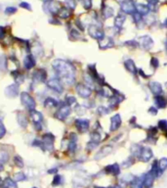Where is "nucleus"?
<instances>
[{"label":"nucleus","mask_w":167,"mask_h":188,"mask_svg":"<svg viewBox=\"0 0 167 188\" xmlns=\"http://www.w3.org/2000/svg\"><path fill=\"white\" fill-rule=\"evenodd\" d=\"M52 67L55 70L59 78L62 79L64 83L72 84L74 82L75 70H74L73 66L71 63L66 62V61L61 59H57L52 63Z\"/></svg>","instance_id":"obj_1"},{"label":"nucleus","mask_w":167,"mask_h":188,"mask_svg":"<svg viewBox=\"0 0 167 188\" xmlns=\"http://www.w3.org/2000/svg\"><path fill=\"white\" fill-rule=\"evenodd\" d=\"M21 101H22V104L24 105L27 110H30V112L33 111L35 109V105H36L35 101L29 93L23 92L21 94Z\"/></svg>","instance_id":"obj_2"},{"label":"nucleus","mask_w":167,"mask_h":188,"mask_svg":"<svg viewBox=\"0 0 167 188\" xmlns=\"http://www.w3.org/2000/svg\"><path fill=\"white\" fill-rule=\"evenodd\" d=\"M54 140H55V136L52 133H46L43 135L42 137V145H43V149L46 150H52L54 147Z\"/></svg>","instance_id":"obj_3"},{"label":"nucleus","mask_w":167,"mask_h":188,"mask_svg":"<svg viewBox=\"0 0 167 188\" xmlns=\"http://www.w3.org/2000/svg\"><path fill=\"white\" fill-rule=\"evenodd\" d=\"M47 85L49 88H51L52 90L58 92V93H61L63 92L64 88H63V85L61 83V81L58 78H50L49 81H47Z\"/></svg>","instance_id":"obj_4"},{"label":"nucleus","mask_w":167,"mask_h":188,"mask_svg":"<svg viewBox=\"0 0 167 188\" xmlns=\"http://www.w3.org/2000/svg\"><path fill=\"white\" fill-rule=\"evenodd\" d=\"M69 114H71V107H69L68 105H64L60 108L57 113H56L55 117L59 120L64 121V120L67 119Z\"/></svg>","instance_id":"obj_5"},{"label":"nucleus","mask_w":167,"mask_h":188,"mask_svg":"<svg viewBox=\"0 0 167 188\" xmlns=\"http://www.w3.org/2000/svg\"><path fill=\"white\" fill-rule=\"evenodd\" d=\"M46 78H47V73L43 69L36 70L32 74V79L35 82H43L46 81Z\"/></svg>","instance_id":"obj_6"},{"label":"nucleus","mask_w":167,"mask_h":188,"mask_svg":"<svg viewBox=\"0 0 167 188\" xmlns=\"http://www.w3.org/2000/svg\"><path fill=\"white\" fill-rule=\"evenodd\" d=\"M76 91L78 93V95L82 98H88L92 94L91 89L88 86L84 85V84H78L76 86Z\"/></svg>","instance_id":"obj_7"},{"label":"nucleus","mask_w":167,"mask_h":188,"mask_svg":"<svg viewBox=\"0 0 167 188\" xmlns=\"http://www.w3.org/2000/svg\"><path fill=\"white\" fill-rule=\"evenodd\" d=\"M75 126L79 132H86L89 129V121L84 119H77L75 121Z\"/></svg>","instance_id":"obj_8"},{"label":"nucleus","mask_w":167,"mask_h":188,"mask_svg":"<svg viewBox=\"0 0 167 188\" xmlns=\"http://www.w3.org/2000/svg\"><path fill=\"white\" fill-rule=\"evenodd\" d=\"M5 94L6 96L9 98H14L16 97L18 94H19V86H18V83H14L11 84L6 87L5 89Z\"/></svg>","instance_id":"obj_9"},{"label":"nucleus","mask_w":167,"mask_h":188,"mask_svg":"<svg viewBox=\"0 0 167 188\" xmlns=\"http://www.w3.org/2000/svg\"><path fill=\"white\" fill-rule=\"evenodd\" d=\"M139 157H140L141 161L143 162H148L151 159L152 157V151L151 148L148 147H142V150H141V153L139 155Z\"/></svg>","instance_id":"obj_10"},{"label":"nucleus","mask_w":167,"mask_h":188,"mask_svg":"<svg viewBox=\"0 0 167 188\" xmlns=\"http://www.w3.org/2000/svg\"><path fill=\"white\" fill-rule=\"evenodd\" d=\"M120 125H121V117H120V115L117 114L110 119V131H115L119 128Z\"/></svg>","instance_id":"obj_11"},{"label":"nucleus","mask_w":167,"mask_h":188,"mask_svg":"<svg viewBox=\"0 0 167 188\" xmlns=\"http://www.w3.org/2000/svg\"><path fill=\"white\" fill-rule=\"evenodd\" d=\"M105 172H106V173H110V175H117L120 172V168L118 164H109L105 168Z\"/></svg>","instance_id":"obj_12"},{"label":"nucleus","mask_w":167,"mask_h":188,"mask_svg":"<svg viewBox=\"0 0 167 188\" xmlns=\"http://www.w3.org/2000/svg\"><path fill=\"white\" fill-rule=\"evenodd\" d=\"M148 86H150V89L151 91L155 94V95H159V94L162 92V86L159 82H156V81H152L148 84Z\"/></svg>","instance_id":"obj_13"},{"label":"nucleus","mask_w":167,"mask_h":188,"mask_svg":"<svg viewBox=\"0 0 167 188\" xmlns=\"http://www.w3.org/2000/svg\"><path fill=\"white\" fill-rule=\"evenodd\" d=\"M24 66L26 70H30L35 66V59L33 55H27L24 60Z\"/></svg>","instance_id":"obj_14"},{"label":"nucleus","mask_w":167,"mask_h":188,"mask_svg":"<svg viewBox=\"0 0 167 188\" xmlns=\"http://www.w3.org/2000/svg\"><path fill=\"white\" fill-rule=\"evenodd\" d=\"M152 43L154 42H152V39L150 36H143L140 38V44L145 49H150L152 46Z\"/></svg>","instance_id":"obj_15"},{"label":"nucleus","mask_w":167,"mask_h":188,"mask_svg":"<svg viewBox=\"0 0 167 188\" xmlns=\"http://www.w3.org/2000/svg\"><path fill=\"white\" fill-rule=\"evenodd\" d=\"M155 175H152V173L150 172L145 175V176L143 177V181H144V186L146 187H151L152 182H154V179H155Z\"/></svg>","instance_id":"obj_16"},{"label":"nucleus","mask_w":167,"mask_h":188,"mask_svg":"<svg viewBox=\"0 0 167 188\" xmlns=\"http://www.w3.org/2000/svg\"><path fill=\"white\" fill-rule=\"evenodd\" d=\"M111 151H113V146L110 145H106L103 148L101 149V151L96 155V159H100V158H103L106 155H109Z\"/></svg>","instance_id":"obj_17"},{"label":"nucleus","mask_w":167,"mask_h":188,"mask_svg":"<svg viewBox=\"0 0 167 188\" xmlns=\"http://www.w3.org/2000/svg\"><path fill=\"white\" fill-rule=\"evenodd\" d=\"M30 117H31V120L34 121V124H40L43 120V117L41 115V113L35 110L30 111Z\"/></svg>","instance_id":"obj_18"},{"label":"nucleus","mask_w":167,"mask_h":188,"mask_svg":"<svg viewBox=\"0 0 167 188\" xmlns=\"http://www.w3.org/2000/svg\"><path fill=\"white\" fill-rule=\"evenodd\" d=\"M89 32L90 34L94 37V38H97V39H103L104 37V34L100 30H98L97 27H91L90 30H89Z\"/></svg>","instance_id":"obj_19"},{"label":"nucleus","mask_w":167,"mask_h":188,"mask_svg":"<svg viewBox=\"0 0 167 188\" xmlns=\"http://www.w3.org/2000/svg\"><path fill=\"white\" fill-rule=\"evenodd\" d=\"M125 68H126V70H128V72H130L131 74H136L137 73V68H136V65L135 63L133 62L132 60H126L125 61Z\"/></svg>","instance_id":"obj_20"},{"label":"nucleus","mask_w":167,"mask_h":188,"mask_svg":"<svg viewBox=\"0 0 167 188\" xmlns=\"http://www.w3.org/2000/svg\"><path fill=\"white\" fill-rule=\"evenodd\" d=\"M155 101L156 106L158 107L159 109H164V108L167 106V100L165 99L164 97H162L160 95H157L155 98Z\"/></svg>","instance_id":"obj_21"},{"label":"nucleus","mask_w":167,"mask_h":188,"mask_svg":"<svg viewBox=\"0 0 167 188\" xmlns=\"http://www.w3.org/2000/svg\"><path fill=\"white\" fill-rule=\"evenodd\" d=\"M1 188H18V186L16 184L15 180H13V179H11V178L8 177L2 182Z\"/></svg>","instance_id":"obj_22"},{"label":"nucleus","mask_w":167,"mask_h":188,"mask_svg":"<svg viewBox=\"0 0 167 188\" xmlns=\"http://www.w3.org/2000/svg\"><path fill=\"white\" fill-rule=\"evenodd\" d=\"M158 170H159V173H161L162 172H164L167 168V158H161L158 161Z\"/></svg>","instance_id":"obj_23"},{"label":"nucleus","mask_w":167,"mask_h":188,"mask_svg":"<svg viewBox=\"0 0 167 188\" xmlns=\"http://www.w3.org/2000/svg\"><path fill=\"white\" fill-rule=\"evenodd\" d=\"M18 123L20 124L21 126H24V128H26L27 125L26 118L24 114H22V113H18Z\"/></svg>","instance_id":"obj_24"},{"label":"nucleus","mask_w":167,"mask_h":188,"mask_svg":"<svg viewBox=\"0 0 167 188\" xmlns=\"http://www.w3.org/2000/svg\"><path fill=\"white\" fill-rule=\"evenodd\" d=\"M58 101L57 100H55L54 98H47V99L45 100V103H44V105L45 107H48V108H53V107H56V106H58Z\"/></svg>","instance_id":"obj_25"},{"label":"nucleus","mask_w":167,"mask_h":188,"mask_svg":"<svg viewBox=\"0 0 167 188\" xmlns=\"http://www.w3.org/2000/svg\"><path fill=\"white\" fill-rule=\"evenodd\" d=\"M12 74L14 76V78H15V81H16V83L18 84H20L22 82H24V76L20 73V72H18V70H15V72H13Z\"/></svg>","instance_id":"obj_26"},{"label":"nucleus","mask_w":167,"mask_h":188,"mask_svg":"<svg viewBox=\"0 0 167 188\" xmlns=\"http://www.w3.org/2000/svg\"><path fill=\"white\" fill-rule=\"evenodd\" d=\"M7 69V58L4 55L0 56V70L1 72H5Z\"/></svg>","instance_id":"obj_27"},{"label":"nucleus","mask_w":167,"mask_h":188,"mask_svg":"<svg viewBox=\"0 0 167 188\" xmlns=\"http://www.w3.org/2000/svg\"><path fill=\"white\" fill-rule=\"evenodd\" d=\"M143 187H144L143 178H136V179H134L132 183V188H143Z\"/></svg>","instance_id":"obj_28"},{"label":"nucleus","mask_w":167,"mask_h":188,"mask_svg":"<svg viewBox=\"0 0 167 188\" xmlns=\"http://www.w3.org/2000/svg\"><path fill=\"white\" fill-rule=\"evenodd\" d=\"M122 9L126 13H132L134 11V6L132 3H125L122 5Z\"/></svg>","instance_id":"obj_29"},{"label":"nucleus","mask_w":167,"mask_h":188,"mask_svg":"<svg viewBox=\"0 0 167 188\" xmlns=\"http://www.w3.org/2000/svg\"><path fill=\"white\" fill-rule=\"evenodd\" d=\"M26 179V175L24 172H18L14 175V180L15 181H22Z\"/></svg>","instance_id":"obj_30"},{"label":"nucleus","mask_w":167,"mask_h":188,"mask_svg":"<svg viewBox=\"0 0 167 188\" xmlns=\"http://www.w3.org/2000/svg\"><path fill=\"white\" fill-rule=\"evenodd\" d=\"M91 141H94V142H98L101 140V134L97 131V132H92L91 133Z\"/></svg>","instance_id":"obj_31"},{"label":"nucleus","mask_w":167,"mask_h":188,"mask_svg":"<svg viewBox=\"0 0 167 188\" xmlns=\"http://www.w3.org/2000/svg\"><path fill=\"white\" fill-rule=\"evenodd\" d=\"M14 162L17 164L19 168H23L24 167V162H23V160L20 156H15L14 157Z\"/></svg>","instance_id":"obj_32"},{"label":"nucleus","mask_w":167,"mask_h":188,"mask_svg":"<svg viewBox=\"0 0 167 188\" xmlns=\"http://www.w3.org/2000/svg\"><path fill=\"white\" fill-rule=\"evenodd\" d=\"M97 112H98L100 115H106V114H109L110 110L108 109V108L104 107V106H101V107L98 108V110H97Z\"/></svg>","instance_id":"obj_33"},{"label":"nucleus","mask_w":167,"mask_h":188,"mask_svg":"<svg viewBox=\"0 0 167 188\" xmlns=\"http://www.w3.org/2000/svg\"><path fill=\"white\" fill-rule=\"evenodd\" d=\"M158 128L162 130L167 129V121L166 120H160L158 121Z\"/></svg>","instance_id":"obj_34"},{"label":"nucleus","mask_w":167,"mask_h":188,"mask_svg":"<svg viewBox=\"0 0 167 188\" xmlns=\"http://www.w3.org/2000/svg\"><path fill=\"white\" fill-rule=\"evenodd\" d=\"M66 101H67V105L71 106V105L74 104V103L76 102V99H75V97H73V96H68Z\"/></svg>","instance_id":"obj_35"},{"label":"nucleus","mask_w":167,"mask_h":188,"mask_svg":"<svg viewBox=\"0 0 167 188\" xmlns=\"http://www.w3.org/2000/svg\"><path fill=\"white\" fill-rule=\"evenodd\" d=\"M62 183V176L57 175L54 177V180H53V185H59Z\"/></svg>","instance_id":"obj_36"},{"label":"nucleus","mask_w":167,"mask_h":188,"mask_svg":"<svg viewBox=\"0 0 167 188\" xmlns=\"http://www.w3.org/2000/svg\"><path fill=\"white\" fill-rule=\"evenodd\" d=\"M0 161H2V162L8 161V154L5 153V152L0 151Z\"/></svg>","instance_id":"obj_37"},{"label":"nucleus","mask_w":167,"mask_h":188,"mask_svg":"<svg viewBox=\"0 0 167 188\" xmlns=\"http://www.w3.org/2000/svg\"><path fill=\"white\" fill-rule=\"evenodd\" d=\"M151 65L155 69H156V68L159 66L158 60H157L156 58H155V57H154V58H151Z\"/></svg>","instance_id":"obj_38"},{"label":"nucleus","mask_w":167,"mask_h":188,"mask_svg":"<svg viewBox=\"0 0 167 188\" xmlns=\"http://www.w3.org/2000/svg\"><path fill=\"white\" fill-rule=\"evenodd\" d=\"M97 145H98V142H94V141H90L89 143L87 144V148L88 149H90V150H92V149H94Z\"/></svg>","instance_id":"obj_39"},{"label":"nucleus","mask_w":167,"mask_h":188,"mask_svg":"<svg viewBox=\"0 0 167 188\" xmlns=\"http://www.w3.org/2000/svg\"><path fill=\"white\" fill-rule=\"evenodd\" d=\"M5 133H6V129H5V128H4V125H3L0 124V139H1V138L3 137V136L5 135Z\"/></svg>","instance_id":"obj_40"},{"label":"nucleus","mask_w":167,"mask_h":188,"mask_svg":"<svg viewBox=\"0 0 167 188\" xmlns=\"http://www.w3.org/2000/svg\"><path fill=\"white\" fill-rule=\"evenodd\" d=\"M148 113H150V114H152V115H156L157 114V110L155 109V107H151L150 109H148Z\"/></svg>","instance_id":"obj_41"},{"label":"nucleus","mask_w":167,"mask_h":188,"mask_svg":"<svg viewBox=\"0 0 167 188\" xmlns=\"http://www.w3.org/2000/svg\"><path fill=\"white\" fill-rule=\"evenodd\" d=\"M139 7H141V8H139V10L141 11V13H147L148 12V9L146 6H143V5H140Z\"/></svg>","instance_id":"obj_42"},{"label":"nucleus","mask_w":167,"mask_h":188,"mask_svg":"<svg viewBox=\"0 0 167 188\" xmlns=\"http://www.w3.org/2000/svg\"><path fill=\"white\" fill-rule=\"evenodd\" d=\"M5 12L8 13V14H11V13L16 12V9H14V8H12V7H9V8L6 9V11H5Z\"/></svg>","instance_id":"obj_43"},{"label":"nucleus","mask_w":167,"mask_h":188,"mask_svg":"<svg viewBox=\"0 0 167 188\" xmlns=\"http://www.w3.org/2000/svg\"><path fill=\"white\" fill-rule=\"evenodd\" d=\"M4 34H5V31H4V29H3V27H0V38H1V37H3Z\"/></svg>","instance_id":"obj_44"},{"label":"nucleus","mask_w":167,"mask_h":188,"mask_svg":"<svg viewBox=\"0 0 167 188\" xmlns=\"http://www.w3.org/2000/svg\"><path fill=\"white\" fill-rule=\"evenodd\" d=\"M21 6L22 7H26V9H30V6L29 5V4H26V3H21Z\"/></svg>","instance_id":"obj_45"},{"label":"nucleus","mask_w":167,"mask_h":188,"mask_svg":"<svg viewBox=\"0 0 167 188\" xmlns=\"http://www.w3.org/2000/svg\"><path fill=\"white\" fill-rule=\"evenodd\" d=\"M3 118H4V115H3V113L2 112H0V123L3 121Z\"/></svg>","instance_id":"obj_46"},{"label":"nucleus","mask_w":167,"mask_h":188,"mask_svg":"<svg viewBox=\"0 0 167 188\" xmlns=\"http://www.w3.org/2000/svg\"><path fill=\"white\" fill-rule=\"evenodd\" d=\"M140 74H141V76H142V77L148 78V76H146V74H145V73H143V72H142V70H140Z\"/></svg>","instance_id":"obj_47"},{"label":"nucleus","mask_w":167,"mask_h":188,"mask_svg":"<svg viewBox=\"0 0 167 188\" xmlns=\"http://www.w3.org/2000/svg\"><path fill=\"white\" fill-rule=\"evenodd\" d=\"M95 188H104V187H95Z\"/></svg>","instance_id":"obj_48"},{"label":"nucleus","mask_w":167,"mask_h":188,"mask_svg":"<svg viewBox=\"0 0 167 188\" xmlns=\"http://www.w3.org/2000/svg\"><path fill=\"white\" fill-rule=\"evenodd\" d=\"M165 133H166L165 135H166V137H167V131H166V132H165Z\"/></svg>","instance_id":"obj_49"},{"label":"nucleus","mask_w":167,"mask_h":188,"mask_svg":"<svg viewBox=\"0 0 167 188\" xmlns=\"http://www.w3.org/2000/svg\"><path fill=\"white\" fill-rule=\"evenodd\" d=\"M166 49H167V42H166Z\"/></svg>","instance_id":"obj_50"},{"label":"nucleus","mask_w":167,"mask_h":188,"mask_svg":"<svg viewBox=\"0 0 167 188\" xmlns=\"http://www.w3.org/2000/svg\"><path fill=\"white\" fill-rule=\"evenodd\" d=\"M0 183H1V179H0Z\"/></svg>","instance_id":"obj_51"},{"label":"nucleus","mask_w":167,"mask_h":188,"mask_svg":"<svg viewBox=\"0 0 167 188\" xmlns=\"http://www.w3.org/2000/svg\"><path fill=\"white\" fill-rule=\"evenodd\" d=\"M34 188H35V187H34Z\"/></svg>","instance_id":"obj_52"}]
</instances>
